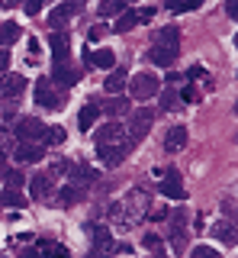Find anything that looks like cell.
<instances>
[{"mask_svg":"<svg viewBox=\"0 0 238 258\" xmlns=\"http://www.w3.org/2000/svg\"><path fill=\"white\" fill-rule=\"evenodd\" d=\"M45 133H49V126L36 116H23V119L13 123V136H17L20 142H42L45 145Z\"/></svg>","mask_w":238,"mask_h":258,"instance_id":"1","label":"cell"},{"mask_svg":"<svg viewBox=\"0 0 238 258\" xmlns=\"http://www.w3.org/2000/svg\"><path fill=\"white\" fill-rule=\"evenodd\" d=\"M152 123H155V110H148V107H139L136 113H132L129 126H126V133H129V142H132V145H139V142H142V136H148V129H152Z\"/></svg>","mask_w":238,"mask_h":258,"instance_id":"2","label":"cell"},{"mask_svg":"<svg viewBox=\"0 0 238 258\" xmlns=\"http://www.w3.org/2000/svg\"><path fill=\"white\" fill-rule=\"evenodd\" d=\"M129 91H132L136 100H148V97H155L158 91H161V81H158L155 75H148V71H139V75L129 81Z\"/></svg>","mask_w":238,"mask_h":258,"instance_id":"3","label":"cell"},{"mask_svg":"<svg viewBox=\"0 0 238 258\" xmlns=\"http://www.w3.org/2000/svg\"><path fill=\"white\" fill-rule=\"evenodd\" d=\"M93 139H97V145H132L126 126L116 123V119H113V123H106L103 129H97V136H93ZM132 149H136V145H132Z\"/></svg>","mask_w":238,"mask_h":258,"instance_id":"4","label":"cell"},{"mask_svg":"<svg viewBox=\"0 0 238 258\" xmlns=\"http://www.w3.org/2000/svg\"><path fill=\"white\" fill-rule=\"evenodd\" d=\"M36 103L42 110H61V97L55 94L52 78H39L36 81Z\"/></svg>","mask_w":238,"mask_h":258,"instance_id":"5","label":"cell"},{"mask_svg":"<svg viewBox=\"0 0 238 258\" xmlns=\"http://www.w3.org/2000/svg\"><path fill=\"white\" fill-rule=\"evenodd\" d=\"M81 7H84V0H65V4H58V7H55V10L49 13V26L58 32V29L71 20V16L81 13Z\"/></svg>","mask_w":238,"mask_h":258,"instance_id":"6","label":"cell"},{"mask_svg":"<svg viewBox=\"0 0 238 258\" xmlns=\"http://www.w3.org/2000/svg\"><path fill=\"white\" fill-rule=\"evenodd\" d=\"M87 236H90L93 248H100V252H113V248H116L109 229H106V226H100V223H87Z\"/></svg>","mask_w":238,"mask_h":258,"instance_id":"7","label":"cell"},{"mask_svg":"<svg viewBox=\"0 0 238 258\" xmlns=\"http://www.w3.org/2000/svg\"><path fill=\"white\" fill-rule=\"evenodd\" d=\"M132 152V145H97V158L103 161L106 168H116L119 161Z\"/></svg>","mask_w":238,"mask_h":258,"instance_id":"8","label":"cell"},{"mask_svg":"<svg viewBox=\"0 0 238 258\" xmlns=\"http://www.w3.org/2000/svg\"><path fill=\"white\" fill-rule=\"evenodd\" d=\"M52 81H55V84H61V87H74L77 81H81V71L71 68L68 61H55V68H52Z\"/></svg>","mask_w":238,"mask_h":258,"instance_id":"9","label":"cell"},{"mask_svg":"<svg viewBox=\"0 0 238 258\" xmlns=\"http://www.w3.org/2000/svg\"><path fill=\"white\" fill-rule=\"evenodd\" d=\"M161 194H164V197H171V200H187V187L180 184V174L177 171H168V174H164Z\"/></svg>","mask_w":238,"mask_h":258,"instance_id":"10","label":"cell"},{"mask_svg":"<svg viewBox=\"0 0 238 258\" xmlns=\"http://www.w3.org/2000/svg\"><path fill=\"white\" fill-rule=\"evenodd\" d=\"M148 61L158 64V68H171V64L177 61V48H171V45H152V48H148Z\"/></svg>","mask_w":238,"mask_h":258,"instance_id":"11","label":"cell"},{"mask_svg":"<svg viewBox=\"0 0 238 258\" xmlns=\"http://www.w3.org/2000/svg\"><path fill=\"white\" fill-rule=\"evenodd\" d=\"M187 139H190V133H187V126H171L168 129V136H164V149L171 152H184L187 149Z\"/></svg>","mask_w":238,"mask_h":258,"instance_id":"12","label":"cell"},{"mask_svg":"<svg viewBox=\"0 0 238 258\" xmlns=\"http://www.w3.org/2000/svg\"><path fill=\"white\" fill-rule=\"evenodd\" d=\"M42 142H20L17 149H13V158L23 161V165H29V161H42Z\"/></svg>","mask_w":238,"mask_h":258,"instance_id":"13","label":"cell"},{"mask_svg":"<svg viewBox=\"0 0 238 258\" xmlns=\"http://www.w3.org/2000/svg\"><path fill=\"white\" fill-rule=\"evenodd\" d=\"M26 84H29V81L23 75H7L4 81H0V91H4L7 100H10V97H20L23 91H26Z\"/></svg>","mask_w":238,"mask_h":258,"instance_id":"14","label":"cell"},{"mask_svg":"<svg viewBox=\"0 0 238 258\" xmlns=\"http://www.w3.org/2000/svg\"><path fill=\"white\" fill-rule=\"evenodd\" d=\"M49 45H52V55H55V61H68L71 39L65 36V32H52V36H49Z\"/></svg>","mask_w":238,"mask_h":258,"instance_id":"15","label":"cell"},{"mask_svg":"<svg viewBox=\"0 0 238 258\" xmlns=\"http://www.w3.org/2000/svg\"><path fill=\"white\" fill-rule=\"evenodd\" d=\"M97 116H100V107H97V103H84V107H81V113H77V126H81L84 129V133H90V129H93V123H97Z\"/></svg>","mask_w":238,"mask_h":258,"instance_id":"16","label":"cell"},{"mask_svg":"<svg viewBox=\"0 0 238 258\" xmlns=\"http://www.w3.org/2000/svg\"><path fill=\"white\" fill-rule=\"evenodd\" d=\"M212 236H216L222 245H228V248L238 245V229L232 223H216V226H212Z\"/></svg>","mask_w":238,"mask_h":258,"instance_id":"17","label":"cell"},{"mask_svg":"<svg viewBox=\"0 0 238 258\" xmlns=\"http://www.w3.org/2000/svg\"><path fill=\"white\" fill-rule=\"evenodd\" d=\"M100 107V113H106V116H126V113H129V100H126V97H116L113 94V100H106V103H97Z\"/></svg>","mask_w":238,"mask_h":258,"instance_id":"18","label":"cell"},{"mask_svg":"<svg viewBox=\"0 0 238 258\" xmlns=\"http://www.w3.org/2000/svg\"><path fill=\"white\" fill-rule=\"evenodd\" d=\"M52 171H45V174H36L33 177V187H29V190H33V197L36 200H42V197H49V194H52Z\"/></svg>","mask_w":238,"mask_h":258,"instance_id":"19","label":"cell"},{"mask_svg":"<svg viewBox=\"0 0 238 258\" xmlns=\"http://www.w3.org/2000/svg\"><path fill=\"white\" fill-rule=\"evenodd\" d=\"M90 64H93V68L113 71V68H116V52H113V48H97V52L90 55Z\"/></svg>","mask_w":238,"mask_h":258,"instance_id":"20","label":"cell"},{"mask_svg":"<svg viewBox=\"0 0 238 258\" xmlns=\"http://www.w3.org/2000/svg\"><path fill=\"white\" fill-rule=\"evenodd\" d=\"M126 84H129V81H126V71L123 68H113V71H109V75H106V81H103V87H106V94H123V87Z\"/></svg>","mask_w":238,"mask_h":258,"instance_id":"21","label":"cell"},{"mask_svg":"<svg viewBox=\"0 0 238 258\" xmlns=\"http://www.w3.org/2000/svg\"><path fill=\"white\" fill-rule=\"evenodd\" d=\"M39 252L45 258H71V252L65 245H58V242H49V239H39Z\"/></svg>","mask_w":238,"mask_h":258,"instance_id":"22","label":"cell"},{"mask_svg":"<svg viewBox=\"0 0 238 258\" xmlns=\"http://www.w3.org/2000/svg\"><path fill=\"white\" fill-rule=\"evenodd\" d=\"M136 26H139V10H126V13L116 16L113 32H129V29H136Z\"/></svg>","mask_w":238,"mask_h":258,"instance_id":"23","label":"cell"},{"mask_svg":"<svg viewBox=\"0 0 238 258\" xmlns=\"http://www.w3.org/2000/svg\"><path fill=\"white\" fill-rule=\"evenodd\" d=\"M23 36V29L17 26V23H0V45H13V42H17V39Z\"/></svg>","mask_w":238,"mask_h":258,"instance_id":"24","label":"cell"},{"mask_svg":"<svg viewBox=\"0 0 238 258\" xmlns=\"http://www.w3.org/2000/svg\"><path fill=\"white\" fill-rule=\"evenodd\" d=\"M0 204H7V207H17V210H23L26 207V197L17 190V187H7L4 194H0Z\"/></svg>","mask_w":238,"mask_h":258,"instance_id":"25","label":"cell"},{"mask_svg":"<svg viewBox=\"0 0 238 258\" xmlns=\"http://www.w3.org/2000/svg\"><path fill=\"white\" fill-rule=\"evenodd\" d=\"M177 42H180V32L174 29V26H164L161 32H158V42H155V45H171V48H177Z\"/></svg>","mask_w":238,"mask_h":258,"instance_id":"26","label":"cell"},{"mask_svg":"<svg viewBox=\"0 0 238 258\" xmlns=\"http://www.w3.org/2000/svg\"><path fill=\"white\" fill-rule=\"evenodd\" d=\"M203 0H168V10L171 13H190V10H200Z\"/></svg>","mask_w":238,"mask_h":258,"instance_id":"27","label":"cell"},{"mask_svg":"<svg viewBox=\"0 0 238 258\" xmlns=\"http://www.w3.org/2000/svg\"><path fill=\"white\" fill-rule=\"evenodd\" d=\"M84 194H87V187H81V184H71V181H68V187L61 190V200H65V204H77Z\"/></svg>","mask_w":238,"mask_h":258,"instance_id":"28","label":"cell"},{"mask_svg":"<svg viewBox=\"0 0 238 258\" xmlns=\"http://www.w3.org/2000/svg\"><path fill=\"white\" fill-rule=\"evenodd\" d=\"M126 13V0H103L100 4V16H119Z\"/></svg>","mask_w":238,"mask_h":258,"instance_id":"29","label":"cell"},{"mask_svg":"<svg viewBox=\"0 0 238 258\" xmlns=\"http://www.w3.org/2000/svg\"><path fill=\"white\" fill-rule=\"evenodd\" d=\"M177 107H180V94L168 87V91L161 94V110H168V113H171V110H177Z\"/></svg>","mask_w":238,"mask_h":258,"instance_id":"30","label":"cell"},{"mask_svg":"<svg viewBox=\"0 0 238 258\" xmlns=\"http://www.w3.org/2000/svg\"><path fill=\"white\" fill-rule=\"evenodd\" d=\"M190 258H222L212 245H193L190 248Z\"/></svg>","mask_w":238,"mask_h":258,"instance_id":"31","label":"cell"},{"mask_svg":"<svg viewBox=\"0 0 238 258\" xmlns=\"http://www.w3.org/2000/svg\"><path fill=\"white\" fill-rule=\"evenodd\" d=\"M4 177H7V184H10V187H23V184H26V177H23L20 171H17V168H7V171H4Z\"/></svg>","mask_w":238,"mask_h":258,"instance_id":"32","label":"cell"},{"mask_svg":"<svg viewBox=\"0 0 238 258\" xmlns=\"http://www.w3.org/2000/svg\"><path fill=\"white\" fill-rule=\"evenodd\" d=\"M45 142H49V145H61V142H65V129H61V126H49Z\"/></svg>","mask_w":238,"mask_h":258,"instance_id":"33","label":"cell"},{"mask_svg":"<svg viewBox=\"0 0 238 258\" xmlns=\"http://www.w3.org/2000/svg\"><path fill=\"white\" fill-rule=\"evenodd\" d=\"M142 245H145V248H152V252H161V239L152 236V232H148V236L142 239Z\"/></svg>","mask_w":238,"mask_h":258,"instance_id":"34","label":"cell"},{"mask_svg":"<svg viewBox=\"0 0 238 258\" xmlns=\"http://www.w3.org/2000/svg\"><path fill=\"white\" fill-rule=\"evenodd\" d=\"M180 100H184V103H196V100H200L196 87H184V91H180Z\"/></svg>","mask_w":238,"mask_h":258,"instance_id":"35","label":"cell"},{"mask_svg":"<svg viewBox=\"0 0 238 258\" xmlns=\"http://www.w3.org/2000/svg\"><path fill=\"white\" fill-rule=\"evenodd\" d=\"M103 36H106V26H93L90 32H87V42H100Z\"/></svg>","mask_w":238,"mask_h":258,"instance_id":"36","label":"cell"},{"mask_svg":"<svg viewBox=\"0 0 238 258\" xmlns=\"http://www.w3.org/2000/svg\"><path fill=\"white\" fill-rule=\"evenodd\" d=\"M42 4H45V0H26L23 7H26V13H29V16H36L39 10H42Z\"/></svg>","mask_w":238,"mask_h":258,"instance_id":"37","label":"cell"},{"mask_svg":"<svg viewBox=\"0 0 238 258\" xmlns=\"http://www.w3.org/2000/svg\"><path fill=\"white\" fill-rule=\"evenodd\" d=\"M7 68H10V52H7V48H0V75H4Z\"/></svg>","mask_w":238,"mask_h":258,"instance_id":"38","label":"cell"},{"mask_svg":"<svg viewBox=\"0 0 238 258\" xmlns=\"http://www.w3.org/2000/svg\"><path fill=\"white\" fill-rule=\"evenodd\" d=\"M225 13L232 16V20H238V0H228V4H225Z\"/></svg>","mask_w":238,"mask_h":258,"instance_id":"39","label":"cell"},{"mask_svg":"<svg viewBox=\"0 0 238 258\" xmlns=\"http://www.w3.org/2000/svg\"><path fill=\"white\" fill-rule=\"evenodd\" d=\"M203 75H206V71L200 68V64H193V68L187 71V78H190V81H196V78H203Z\"/></svg>","mask_w":238,"mask_h":258,"instance_id":"40","label":"cell"},{"mask_svg":"<svg viewBox=\"0 0 238 258\" xmlns=\"http://www.w3.org/2000/svg\"><path fill=\"white\" fill-rule=\"evenodd\" d=\"M152 16H155V10H152V7H145V10H139V23H145V20H152Z\"/></svg>","mask_w":238,"mask_h":258,"instance_id":"41","label":"cell"},{"mask_svg":"<svg viewBox=\"0 0 238 258\" xmlns=\"http://www.w3.org/2000/svg\"><path fill=\"white\" fill-rule=\"evenodd\" d=\"M20 4H26V0H0V7H4V10H13V7H20Z\"/></svg>","mask_w":238,"mask_h":258,"instance_id":"42","label":"cell"},{"mask_svg":"<svg viewBox=\"0 0 238 258\" xmlns=\"http://www.w3.org/2000/svg\"><path fill=\"white\" fill-rule=\"evenodd\" d=\"M20 258H42L39 248H26V252H20Z\"/></svg>","mask_w":238,"mask_h":258,"instance_id":"43","label":"cell"},{"mask_svg":"<svg viewBox=\"0 0 238 258\" xmlns=\"http://www.w3.org/2000/svg\"><path fill=\"white\" fill-rule=\"evenodd\" d=\"M87 258H113V255H109V252H100V248H93V252L87 255Z\"/></svg>","mask_w":238,"mask_h":258,"instance_id":"44","label":"cell"},{"mask_svg":"<svg viewBox=\"0 0 238 258\" xmlns=\"http://www.w3.org/2000/svg\"><path fill=\"white\" fill-rule=\"evenodd\" d=\"M235 48H238V32H235Z\"/></svg>","mask_w":238,"mask_h":258,"instance_id":"45","label":"cell"},{"mask_svg":"<svg viewBox=\"0 0 238 258\" xmlns=\"http://www.w3.org/2000/svg\"><path fill=\"white\" fill-rule=\"evenodd\" d=\"M235 113H238V100H235Z\"/></svg>","mask_w":238,"mask_h":258,"instance_id":"46","label":"cell"},{"mask_svg":"<svg viewBox=\"0 0 238 258\" xmlns=\"http://www.w3.org/2000/svg\"><path fill=\"white\" fill-rule=\"evenodd\" d=\"M126 4H129V0H126Z\"/></svg>","mask_w":238,"mask_h":258,"instance_id":"47","label":"cell"}]
</instances>
